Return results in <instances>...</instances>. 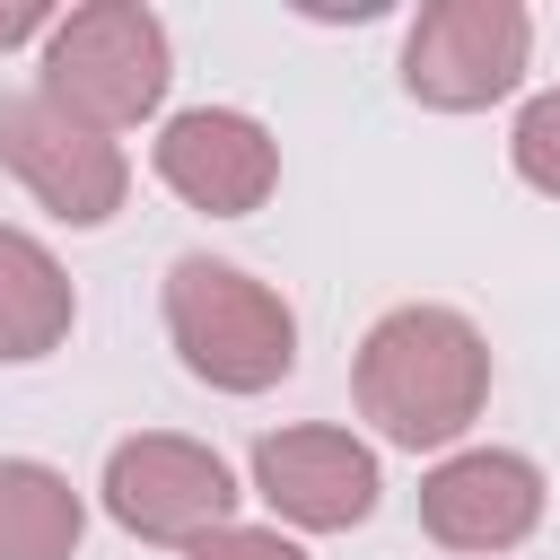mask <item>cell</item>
Masks as SVG:
<instances>
[{
    "instance_id": "1",
    "label": "cell",
    "mask_w": 560,
    "mask_h": 560,
    "mask_svg": "<svg viewBox=\"0 0 560 560\" xmlns=\"http://www.w3.org/2000/svg\"><path fill=\"white\" fill-rule=\"evenodd\" d=\"M350 394L385 446H455L490 402V341L455 306H385L359 341Z\"/></svg>"
},
{
    "instance_id": "12",
    "label": "cell",
    "mask_w": 560,
    "mask_h": 560,
    "mask_svg": "<svg viewBox=\"0 0 560 560\" xmlns=\"http://www.w3.org/2000/svg\"><path fill=\"white\" fill-rule=\"evenodd\" d=\"M508 158H516V175H525L534 192L560 201V88H542V96L516 105V122H508Z\"/></svg>"
},
{
    "instance_id": "6",
    "label": "cell",
    "mask_w": 560,
    "mask_h": 560,
    "mask_svg": "<svg viewBox=\"0 0 560 560\" xmlns=\"http://www.w3.org/2000/svg\"><path fill=\"white\" fill-rule=\"evenodd\" d=\"M0 166L61 219V228H105L131 192V158L88 131L79 114H61L44 88H18L0 96Z\"/></svg>"
},
{
    "instance_id": "13",
    "label": "cell",
    "mask_w": 560,
    "mask_h": 560,
    "mask_svg": "<svg viewBox=\"0 0 560 560\" xmlns=\"http://www.w3.org/2000/svg\"><path fill=\"white\" fill-rule=\"evenodd\" d=\"M184 560H306L280 525H219V534H201Z\"/></svg>"
},
{
    "instance_id": "11",
    "label": "cell",
    "mask_w": 560,
    "mask_h": 560,
    "mask_svg": "<svg viewBox=\"0 0 560 560\" xmlns=\"http://www.w3.org/2000/svg\"><path fill=\"white\" fill-rule=\"evenodd\" d=\"M88 534V508L70 472L35 455H0V560H70Z\"/></svg>"
},
{
    "instance_id": "4",
    "label": "cell",
    "mask_w": 560,
    "mask_h": 560,
    "mask_svg": "<svg viewBox=\"0 0 560 560\" xmlns=\"http://www.w3.org/2000/svg\"><path fill=\"white\" fill-rule=\"evenodd\" d=\"M534 61V18L516 0H429L402 35V88L429 114H481L516 96Z\"/></svg>"
},
{
    "instance_id": "8",
    "label": "cell",
    "mask_w": 560,
    "mask_h": 560,
    "mask_svg": "<svg viewBox=\"0 0 560 560\" xmlns=\"http://www.w3.org/2000/svg\"><path fill=\"white\" fill-rule=\"evenodd\" d=\"M149 166H158V184L175 201H192L210 219H245L280 184V140L254 114H236V105H184V114L158 122Z\"/></svg>"
},
{
    "instance_id": "7",
    "label": "cell",
    "mask_w": 560,
    "mask_h": 560,
    "mask_svg": "<svg viewBox=\"0 0 560 560\" xmlns=\"http://www.w3.org/2000/svg\"><path fill=\"white\" fill-rule=\"evenodd\" d=\"M254 499H262L280 525H298V534H350V525L376 516L385 472H376V455H368L350 429L306 420V429L254 438Z\"/></svg>"
},
{
    "instance_id": "3",
    "label": "cell",
    "mask_w": 560,
    "mask_h": 560,
    "mask_svg": "<svg viewBox=\"0 0 560 560\" xmlns=\"http://www.w3.org/2000/svg\"><path fill=\"white\" fill-rule=\"evenodd\" d=\"M166 79H175V44L166 18L140 0H88L44 35V96L105 140L149 122L166 105Z\"/></svg>"
},
{
    "instance_id": "10",
    "label": "cell",
    "mask_w": 560,
    "mask_h": 560,
    "mask_svg": "<svg viewBox=\"0 0 560 560\" xmlns=\"http://www.w3.org/2000/svg\"><path fill=\"white\" fill-rule=\"evenodd\" d=\"M70 324H79V289L52 262V245L26 228H0V359L26 368L44 350H61Z\"/></svg>"
},
{
    "instance_id": "14",
    "label": "cell",
    "mask_w": 560,
    "mask_h": 560,
    "mask_svg": "<svg viewBox=\"0 0 560 560\" xmlns=\"http://www.w3.org/2000/svg\"><path fill=\"white\" fill-rule=\"evenodd\" d=\"M52 26H61V18H52L44 0H9V9H0V52L26 44V35H52Z\"/></svg>"
},
{
    "instance_id": "9",
    "label": "cell",
    "mask_w": 560,
    "mask_h": 560,
    "mask_svg": "<svg viewBox=\"0 0 560 560\" xmlns=\"http://www.w3.org/2000/svg\"><path fill=\"white\" fill-rule=\"evenodd\" d=\"M542 499H551V481H542L534 455H516V446H464V455H446L420 481V525L446 551H516L542 525Z\"/></svg>"
},
{
    "instance_id": "2",
    "label": "cell",
    "mask_w": 560,
    "mask_h": 560,
    "mask_svg": "<svg viewBox=\"0 0 560 560\" xmlns=\"http://www.w3.org/2000/svg\"><path fill=\"white\" fill-rule=\"evenodd\" d=\"M166 341L175 359L219 385V394H262L298 368V315L271 280L219 262V254H175L166 262Z\"/></svg>"
},
{
    "instance_id": "5",
    "label": "cell",
    "mask_w": 560,
    "mask_h": 560,
    "mask_svg": "<svg viewBox=\"0 0 560 560\" xmlns=\"http://www.w3.org/2000/svg\"><path fill=\"white\" fill-rule=\"evenodd\" d=\"M105 516L140 542H175L192 551L201 534L236 525V472L219 464V446L175 438V429H140L105 455Z\"/></svg>"
}]
</instances>
